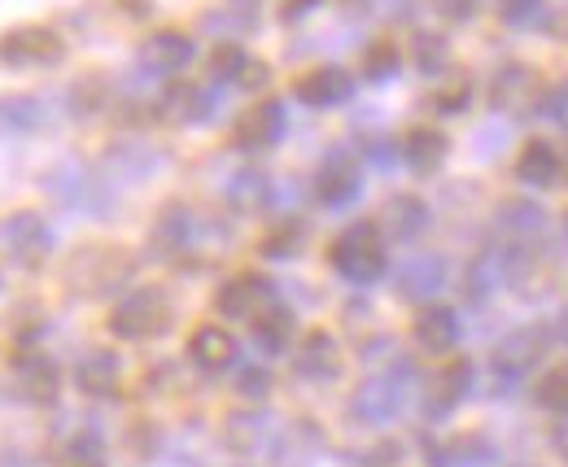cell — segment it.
I'll return each mask as SVG.
<instances>
[{
    "label": "cell",
    "instance_id": "1",
    "mask_svg": "<svg viewBox=\"0 0 568 467\" xmlns=\"http://www.w3.org/2000/svg\"><path fill=\"white\" fill-rule=\"evenodd\" d=\"M171 324H175V306H171L166 288H158V284H144V288L123 293L114 302V311H110V333L119 336V341H132V345L166 336Z\"/></svg>",
    "mask_w": 568,
    "mask_h": 467
},
{
    "label": "cell",
    "instance_id": "2",
    "mask_svg": "<svg viewBox=\"0 0 568 467\" xmlns=\"http://www.w3.org/2000/svg\"><path fill=\"white\" fill-rule=\"evenodd\" d=\"M328 263L333 271L346 280V284H376L385 267H389V254H385V236L376 223H351L333 250H328Z\"/></svg>",
    "mask_w": 568,
    "mask_h": 467
},
{
    "label": "cell",
    "instance_id": "3",
    "mask_svg": "<svg viewBox=\"0 0 568 467\" xmlns=\"http://www.w3.org/2000/svg\"><path fill=\"white\" fill-rule=\"evenodd\" d=\"M132 275H136V258L123 254L119 245H83L67 267L71 288L83 297H105V293L123 288Z\"/></svg>",
    "mask_w": 568,
    "mask_h": 467
},
{
    "label": "cell",
    "instance_id": "4",
    "mask_svg": "<svg viewBox=\"0 0 568 467\" xmlns=\"http://www.w3.org/2000/svg\"><path fill=\"white\" fill-rule=\"evenodd\" d=\"M67 58V40L53 27H9L0 35V67L4 70H49Z\"/></svg>",
    "mask_w": 568,
    "mask_h": 467
},
{
    "label": "cell",
    "instance_id": "5",
    "mask_svg": "<svg viewBox=\"0 0 568 467\" xmlns=\"http://www.w3.org/2000/svg\"><path fill=\"white\" fill-rule=\"evenodd\" d=\"M9 385H13V394L27 402V406H49V402H58V394H62V367H58V358L49 349L27 345L9 363Z\"/></svg>",
    "mask_w": 568,
    "mask_h": 467
},
{
    "label": "cell",
    "instance_id": "6",
    "mask_svg": "<svg viewBox=\"0 0 568 467\" xmlns=\"http://www.w3.org/2000/svg\"><path fill=\"white\" fill-rule=\"evenodd\" d=\"M276 306V284L258 271H236L232 280L219 284L214 293V311L223 319H241V324H254L258 315H267Z\"/></svg>",
    "mask_w": 568,
    "mask_h": 467
},
{
    "label": "cell",
    "instance_id": "7",
    "mask_svg": "<svg viewBox=\"0 0 568 467\" xmlns=\"http://www.w3.org/2000/svg\"><path fill=\"white\" fill-rule=\"evenodd\" d=\"M0 241H4V254L27 271L49 263V254H53V227L44 223L40 210H18V214H9V219L0 223Z\"/></svg>",
    "mask_w": 568,
    "mask_h": 467
},
{
    "label": "cell",
    "instance_id": "8",
    "mask_svg": "<svg viewBox=\"0 0 568 467\" xmlns=\"http://www.w3.org/2000/svg\"><path fill=\"white\" fill-rule=\"evenodd\" d=\"M542 79H538V70L525 67V62H507V67L495 70V79H490V105L503 110V114H534L538 105H542Z\"/></svg>",
    "mask_w": 568,
    "mask_h": 467
},
{
    "label": "cell",
    "instance_id": "9",
    "mask_svg": "<svg viewBox=\"0 0 568 467\" xmlns=\"http://www.w3.org/2000/svg\"><path fill=\"white\" fill-rule=\"evenodd\" d=\"M407 367H394L385 376H372L363 380L351 398V415L355 424H389L398 410H403V398H407V385H403Z\"/></svg>",
    "mask_w": 568,
    "mask_h": 467
},
{
    "label": "cell",
    "instance_id": "10",
    "mask_svg": "<svg viewBox=\"0 0 568 467\" xmlns=\"http://www.w3.org/2000/svg\"><path fill=\"white\" fill-rule=\"evenodd\" d=\"M284 128H288L284 101L267 97V101L250 105V110L236 119V128H232V144H236L241 153H267V149H276V144L284 140Z\"/></svg>",
    "mask_w": 568,
    "mask_h": 467
},
{
    "label": "cell",
    "instance_id": "11",
    "mask_svg": "<svg viewBox=\"0 0 568 467\" xmlns=\"http://www.w3.org/2000/svg\"><path fill=\"white\" fill-rule=\"evenodd\" d=\"M358 193H363V171H358L355 153L351 149H333L320 162V171H315V197H320V205L346 210V205L358 201Z\"/></svg>",
    "mask_w": 568,
    "mask_h": 467
},
{
    "label": "cell",
    "instance_id": "12",
    "mask_svg": "<svg viewBox=\"0 0 568 467\" xmlns=\"http://www.w3.org/2000/svg\"><path fill=\"white\" fill-rule=\"evenodd\" d=\"M293 376L306 380V385H328V380L342 376V349L324 328L306 333L293 345Z\"/></svg>",
    "mask_w": 568,
    "mask_h": 467
},
{
    "label": "cell",
    "instance_id": "13",
    "mask_svg": "<svg viewBox=\"0 0 568 467\" xmlns=\"http://www.w3.org/2000/svg\"><path fill=\"white\" fill-rule=\"evenodd\" d=\"M293 97L306 110H342L355 97V74L342 67H315L293 83Z\"/></svg>",
    "mask_w": 568,
    "mask_h": 467
},
{
    "label": "cell",
    "instance_id": "14",
    "mask_svg": "<svg viewBox=\"0 0 568 467\" xmlns=\"http://www.w3.org/2000/svg\"><path fill=\"white\" fill-rule=\"evenodd\" d=\"M193 40L184 35V31H153V35H144L141 49H136V62H141L144 74H153V79H171V74H180V70L193 62Z\"/></svg>",
    "mask_w": 568,
    "mask_h": 467
},
{
    "label": "cell",
    "instance_id": "15",
    "mask_svg": "<svg viewBox=\"0 0 568 467\" xmlns=\"http://www.w3.org/2000/svg\"><path fill=\"white\" fill-rule=\"evenodd\" d=\"M193 232H197L193 210L180 205V201H171V205L158 210V219H153V227H149V250H153L158 258H180V254L193 250Z\"/></svg>",
    "mask_w": 568,
    "mask_h": 467
},
{
    "label": "cell",
    "instance_id": "16",
    "mask_svg": "<svg viewBox=\"0 0 568 467\" xmlns=\"http://www.w3.org/2000/svg\"><path fill=\"white\" fill-rule=\"evenodd\" d=\"M119 385H123V363H119L114 349L92 345V349L79 354V363H74V389L79 394H88V398H114Z\"/></svg>",
    "mask_w": 568,
    "mask_h": 467
},
{
    "label": "cell",
    "instance_id": "17",
    "mask_svg": "<svg viewBox=\"0 0 568 467\" xmlns=\"http://www.w3.org/2000/svg\"><path fill=\"white\" fill-rule=\"evenodd\" d=\"M516 180L529 189H556L565 180V158L551 140H529L516 158Z\"/></svg>",
    "mask_w": 568,
    "mask_h": 467
},
{
    "label": "cell",
    "instance_id": "18",
    "mask_svg": "<svg viewBox=\"0 0 568 467\" xmlns=\"http://www.w3.org/2000/svg\"><path fill=\"white\" fill-rule=\"evenodd\" d=\"M189 363L197 367V372H227L232 363H236V336L227 333V328H219V324H202V328H193L189 336Z\"/></svg>",
    "mask_w": 568,
    "mask_h": 467
},
{
    "label": "cell",
    "instance_id": "19",
    "mask_svg": "<svg viewBox=\"0 0 568 467\" xmlns=\"http://www.w3.org/2000/svg\"><path fill=\"white\" fill-rule=\"evenodd\" d=\"M428 227V205L420 197H412V193H398V197L385 201V210H381V236H389V241H420Z\"/></svg>",
    "mask_w": 568,
    "mask_h": 467
},
{
    "label": "cell",
    "instance_id": "20",
    "mask_svg": "<svg viewBox=\"0 0 568 467\" xmlns=\"http://www.w3.org/2000/svg\"><path fill=\"white\" fill-rule=\"evenodd\" d=\"M490 459H495V446L481 433H455L446 441H428V467H481Z\"/></svg>",
    "mask_w": 568,
    "mask_h": 467
},
{
    "label": "cell",
    "instance_id": "21",
    "mask_svg": "<svg viewBox=\"0 0 568 467\" xmlns=\"http://www.w3.org/2000/svg\"><path fill=\"white\" fill-rule=\"evenodd\" d=\"M412 341L425 354H450L459 345V315L450 306H425L412 324Z\"/></svg>",
    "mask_w": 568,
    "mask_h": 467
},
{
    "label": "cell",
    "instance_id": "22",
    "mask_svg": "<svg viewBox=\"0 0 568 467\" xmlns=\"http://www.w3.org/2000/svg\"><path fill=\"white\" fill-rule=\"evenodd\" d=\"M162 114L180 128H197V123H211L214 119V92L202 83H175L166 97H162Z\"/></svg>",
    "mask_w": 568,
    "mask_h": 467
},
{
    "label": "cell",
    "instance_id": "23",
    "mask_svg": "<svg viewBox=\"0 0 568 467\" xmlns=\"http://www.w3.org/2000/svg\"><path fill=\"white\" fill-rule=\"evenodd\" d=\"M468 389H473V363H468V358H450V363L433 376V385H428L425 410L428 415H446V410H455L459 402L468 398Z\"/></svg>",
    "mask_w": 568,
    "mask_h": 467
},
{
    "label": "cell",
    "instance_id": "24",
    "mask_svg": "<svg viewBox=\"0 0 568 467\" xmlns=\"http://www.w3.org/2000/svg\"><path fill=\"white\" fill-rule=\"evenodd\" d=\"M398 153H403V162H407L416 175H433V171L446 162L450 140L437 132V128H412V132L398 140Z\"/></svg>",
    "mask_w": 568,
    "mask_h": 467
},
{
    "label": "cell",
    "instance_id": "25",
    "mask_svg": "<svg viewBox=\"0 0 568 467\" xmlns=\"http://www.w3.org/2000/svg\"><path fill=\"white\" fill-rule=\"evenodd\" d=\"M44 101L27 97V92H9L0 97V140H22V135L40 132L44 128Z\"/></svg>",
    "mask_w": 568,
    "mask_h": 467
},
{
    "label": "cell",
    "instance_id": "26",
    "mask_svg": "<svg viewBox=\"0 0 568 467\" xmlns=\"http://www.w3.org/2000/svg\"><path fill=\"white\" fill-rule=\"evenodd\" d=\"M258 18H263V4L258 0H219L211 13L202 18V27L211 31V35H227V44H232V35H250L254 27H258Z\"/></svg>",
    "mask_w": 568,
    "mask_h": 467
},
{
    "label": "cell",
    "instance_id": "27",
    "mask_svg": "<svg viewBox=\"0 0 568 467\" xmlns=\"http://www.w3.org/2000/svg\"><path fill=\"white\" fill-rule=\"evenodd\" d=\"M398 297H407V302H425L433 297L442 284H446V263L442 258H433V254H420V258H412V263H403L398 267Z\"/></svg>",
    "mask_w": 568,
    "mask_h": 467
},
{
    "label": "cell",
    "instance_id": "28",
    "mask_svg": "<svg viewBox=\"0 0 568 467\" xmlns=\"http://www.w3.org/2000/svg\"><path fill=\"white\" fill-rule=\"evenodd\" d=\"M223 197H227V205H232L236 214H258V210H267V201H272V175L245 166V171H236V175L227 180Z\"/></svg>",
    "mask_w": 568,
    "mask_h": 467
},
{
    "label": "cell",
    "instance_id": "29",
    "mask_svg": "<svg viewBox=\"0 0 568 467\" xmlns=\"http://www.w3.org/2000/svg\"><path fill=\"white\" fill-rule=\"evenodd\" d=\"M293 336H297V319H293V311L288 306H272L267 315H258L254 319V345L263 349V354H288L293 349Z\"/></svg>",
    "mask_w": 568,
    "mask_h": 467
},
{
    "label": "cell",
    "instance_id": "30",
    "mask_svg": "<svg viewBox=\"0 0 568 467\" xmlns=\"http://www.w3.org/2000/svg\"><path fill=\"white\" fill-rule=\"evenodd\" d=\"M542 345V336L538 333H516L511 341H503L495 354V372L503 376V380H511V376H525L534 363H538V349Z\"/></svg>",
    "mask_w": 568,
    "mask_h": 467
},
{
    "label": "cell",
    "instance_id": "31",
    "mask_svg": "<svg viewBox=\"0 0 568 467\" xmlns=\"http://www.w3.org/2000/svg\"><path fill=\"white\" fill-rule=\"evenodd\" d=\"M58 467H110L105 464V441L97 428H79L67 437L62 455H58Z\"/></svg>",
    "mask_w": 568,
    "mask_h": 467
},
{
    "label": "cell",
    "instance_id": "32",
    "mask_svg": "<svg viewBox=\"0 0 568 467\" xmlns=\"http://www.w3.org/2000/svg\"><path fill=\"white\" fill-rule=\"evenodd\" d=\"M412 62L420 74H446L450 67V44H446V35H437V31H416L412 35Z\"/></svg>",
    "mask_w": 568,
    "mask_h": 467
},
{
    "label": "cell",
    "instance_id": "33",
    "mask_svg": "<svg viewBox=\"0 0 568 467\" xmlns=\"http://www.w3.org/2000/svg\"><path fill=\"white\" fill-rule=\"evenodd\" d=\"M398 62H403V53H398L394 40H376V44L363 49V74H367L372 83L394 79V74H398Z\"/></svg>",
    "mask_w": 568,
    "mask_h": 467
},
{
    "label": "cell",
    "instance_id": "34",
    "mask_svg": "<svg viewBox=\"0 0 568 467\" xmlns=\"http://www.w3.org/2000/svg\"><path fill=\"white\" fill-rule=\"evenodd\" d=\"M245 67H250V53H245L236 40H232V44L223 40V44L211 53V79H214V83H236V88H241V74H245Z\"/></svg>",
    "mask_w": 568,
    "mask_h": 467
},
{
    "label": "cell",
    "instance_id": "35",
    "mask_svg": "<svg viewBox=\"0 0 568 467\" xmlns=\"http://www.w3.org/2000/svg\"><path fill=\"white\" fill-rule=\"evenodd\" d=\"M302 241H306V227L302 223H281L263 236V258H297L302 254Z\"/></svg>",
    "mask_w": 568,
    "mask_h": 467
},
{
    "label": "cell",
    "instance_id": "36",
    "mask_svg": "<svg viewBox=\"0 0 568 467\" xmlns=\"http://www.w3.org/2000/svg\"><path fill=\"white\" fill-rule=\"evenodd\" d=\"M468 101H473V79L468 74H450V83L433 92V110L437 114H464Z\"/></svg>",
    "mask_w": 568,
    "mask_h": 467
},
{
    "label": "cell",
    "instance_id": "37",
    "mask_svg": "<svg viewBox=\"0 0 568 467\" xmlns=\"http://www.w3.org/2000/svg\"><path fill=\"white\" fill-rule=\"evenodd\" d=\"M263 437H267V419H263V415H232V419H227V441H232L241 455H250Z\"/></svg>",
    "mask_w": 568,
    "mask_h": 467
},
{
    "label": "cell",
    "instance_id": "38",
    "mask_svg": "<svg viewBox=\"0 0 568 467\" xmlns=\"http://www.w3.org/2000/svg\"><path fill=\"white\" fill-rule=\"evenodd\" d=\"M74 114H101L105 105H110V88H105V79H83V83H74Z\"/></svg>",
    "mask_w": 568,
    "mask_h": 467
},
{
    "label": "cell",
    "instance_id": "39",
    "mask_svg": "<svg viewBox=\"0 0 568 467\" xmlns=\"http://www.w3.org/2000/svg\"><path fill=\"white\" fill-rule=\"evenodd\" d=\"M538 402H542L547 410L568 415V367H551V372L542 376V385H538Z\"/></svg>",
    "mask_w": 568,
    "mask_h": 467
},
{
    "label": "cell",
    "instance_id": "40",
    "mask_svg": "<svg viewBox=\"0 0 568 467\" xmlns=\"http://www.w3.org/2000/svg\"><path fill=\"white\" fill-rule=\"evenodd\" d=\"M232 389L250 402L267 398V394H272V372H267V367H241L236 380H232Z\"/></svg>",
    "mask_w": 568,
    "mask_h": 467
},
{
    "label": "cell",
    "instance_id": "41",
    "mask_svg": "<svg viewBox=\"0 0 568 467\" xmlns=\"http://www.w3.org/2000/svg\"><path fill=\"white\" fill-rule=\"evenodd\" d=\"M403 464V446L398 441H376L363 450V459H355V467H398Z\"/></svg>",
    "mask_w": 568,
    "mask_h": 467
},
{
    "label": "cell",
    "instance_id": "42",
    "mask_svg": "<svg viewBox=\"0 0 568 467\" xmlns=\"http://www.w3.org/2000/svg\"><path fill=\"white\" fill-rule=\"evenodd\" d=\"M538 9H542V0H498V18H503L507 27H525V22H534Z\"/></svg>",
    "mask_w": 568,
    "mask_h": 467
},
{
    "label": "cell",
    "instance_id": "43",
    "mask_svg": "<svg viewBox=\"0 0 568 467\" xmlns=\"http://www.w3.org/2000/svg\"><path fill=\"white\" fill-rule=\"evenodd\" d=\"M542 114H547L551 123L568 128V83H556V88L542 92Z\"/></svg>",
    "mask_w": 568,
    "mask_h": 467
},
{
    "label": "cell",
    "instance_id": "44",
    "mask_svg": "<svg viewBox=\"0 0 568 467\" xmlns=\"http://www.w3.org/2000/svg\"><path fill=\"white\" fill-rule=\"evenodd\" d=\"M437 9H442L450 22H468V18L481 9V0H437Z\"/></svg>",
    "mask_w": 568,
    "mask_h": 467
},
{
    "label": "cell",
    "instance_id": "45",
    "mask_svg": "<svg viewBox=\"0 0 568 467\" xmlns=\"http://www.w3.org/2000/svg\"><path fill=\"white\" fill-rule=\"evenodd\" d=\"M324 0H281V18L284 22H297V18H306V13H315Z\"/></svg>",
    "mask_w": 568,
    "mask_h": 467
},
{
    "label": "cell",
    "instance_id": "46",
    "mask_svg": "<svg viewBox=\"0 0 568 467\" xmlns=\"http://www.w3.org/2000/svg\"><path fill=\"white\" fill-rule=\"evenodd\" d=\"M267 79H272L267 62H254V58H250V67H245V74H241V88H263Z\"/></svg>",
    "mask_w": 568,
    "mask_h": 467
},
{
    "label": "cell",
    "instance_id": "47",
    "mask_svg": "<svg viewBox=\"0 0 568 467\" xmlns=\"http://www.w3.org/2000/svg\"><path fill=\"white\" fill-rule=\"evenodd\" d=\"M565 175H568V162H565Z\"/></svg>",
    "mask_w": 568,
    "mask_h": 467
}]
</instances>
